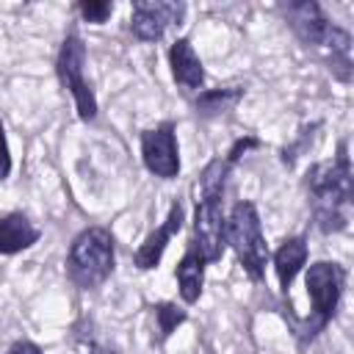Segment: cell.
Wrapping results in <instances>:
<instances>
[{"instance_id":"obj_1","label":"cell","mask_w":354,"mask_h":354,"mask_svg":"<svg viewBox=\"0 0 354 354\" xmlns=\"http://www.w3.org/2000/svg\"><path fill=\"white\" fill-rule=\"evenodd\" d=\"M307 188L318 199V218L324 221V227L326 230L343 227V216L337 213V207L351 199V169H348L346 144H340L335 160L315 163L307 171Z\"/></svg>"},{"instance_id":"obj_2","label":"cell","mask_w":354,"mask_h":354,"mask_svg":"<svg viewBox=\"0 0 354 354\" xmlns=\"http://www.w3.org/2000/svg\"><path fill=\"white\" fill-rule=\"evenodd\" d=\"M69 277L80 288H94L108 279L113 268V238L102 227L83 230L69 249Z\"/></svg>"},{"instance_id":"obj_3","label":"cell","mask_w":354,"mask_h":354,"mask_svg":"<svg viewBox=\"0 0 354 354\" xmlns=\"http://www.w3.org/2000/svg\"><path fill=\"white\" fill-rule=\"evenodd\" d=\"M227 241L232 243L238 263L243 266V271L252 279H260L266 271V260H268V246L260 230V216L254 210L252 202H238L230 213L227 221Z\"/></svg>"},{"instance_id":"obj_4","label":"cell","mask_w":354,"mask_h":354,"mask_svg":"<svg viewBox=\"0 0 354 354\" xmlns=\"http://www.w3.org/2000/svg\"><path fill=\"white\" fill-rule=\"evenodd\" d=\"M83 64H86V47L80 41L77 33H69L58 50V61H55V69H58V80L64 88L72 91L75 97V105H77V113L80 119L91 122L97 116V100L83 77Z\"/></svg>"},{"instance_id":"obj_5","label":"cell","mask_w":354,"mask_h":354,"mask_svg":"<svg viewBox=\"0 0 354 354\" xmlns=\"http://www.w3.org/2000/svg\"><path fill=\"white\" fill-rule=\"evenodd\" d=\"M343 268L337 263H313L307 268V277H304V285H307V293L313 299V310H315V326H324L335 307H337V299L343 293Z\"/></svg>"},{"instance_id":"obj_6","label":"cell","mask_w":354,"mask_h":354,"mask_svg":"<svg viewBox=\"0 0 354 354\" xmlns=\"http://www.w3.org/2000/svg\"><path fill=\"white\" fill-rule=\"evenodd\" d=\"M227 221L221 216V196H199L196 199V216H194V246L205 257V263H213L224 252L227 238Z\"/></svg>"},{"instance_id":"obj_7","label":"cell","mask_w":354,"mask_h":354,"mask_svg":"<svg viewBox=\"0 0 354 354\" xmlns=\"http://www.w3.org/2000/svg\"><path fill=\"white\" fill-rule=\"evenodd\" d=\"M141 158L152 174H158L163 180L177 177L180 158H177V138H174L171 122H163L141 136Z\"/></svg>"},{"instance_id":"obj_8","label":"cell","mask_w":354,"mask_h":354,"mask_svg":"<svg viewBox=\"0 0 354 354\" xmlns=\"http://www.w3.org/2000/svg\"><path fill=\"white\" fill-rule=\"evenodd\" d=\"M180 17H183V6L180 3H149V0H138V3H133L130 30L141 41H155V39L163 36L166 25L180 22Z\"/></svg>"},{"instance_id":"obj_9","label":"cell","mask_w":354,"mask_h":354,"mask_svg":"<svg viewBox=\"0 0 354 354\" xmlns=\"http://www.w3.org/2000/svg\"><path fill=\"white\" fill-rule=\"evenodd\" d=\"M285 17L290 22V28L296 30V36L307 44V47H324L329 33H332V22L324 17L321 6L313 0H301V3H288L285 6Z\"/></svg>"},{"instance_id":"obj_10","label":"cell","mask_w":354,"mask_h":354,"mask_svg":"<svg viewBox=\"0 0 354 354\" xmlns=\"http://www.w3.org/2000/svg\"><path fill=\"white\" fill-rule=\"evenodd\" d=\"M183 227V205L180 202H174L171 205V210H169V216H166V221H163V227H158L155 232H149L147 235V241L136 249V266L138 268H155L158 263H160V257H163V249H166V243H169V238L177 232Z\"/></svg>"},{"instance_id":"obj_11","label":"cell","mask_w":354,"mask_h":354,"mask_svg":"<svg viewBox=\"0 0 354 354\" xmlns=\"http://www.w3.org/2000/svg\"><path fill=\"white\" fill-rule=\"evenodd\" d=\"M169 64H171V75L180 86L185 88H199L202 80H205V69H202V61L199 55L194 53L191 41L188 39H177L169 50Z\"/></svg>"},{"instance_id":"obj_12","label":"cell","mask_w":354,"mask_h":354,"mask_svg":"<svg viewBox=\"0 0 354 354\" xmlns=\"http://www.w3.org/2000/svg\"><path fill=\"white\" fill-rule=\"evenodd\" d=\"M39 241V230L22 213L0 216V254H17Z\"/></svg>"},{"instance_id":"obj_13","label":"cell","mask_w":354,"mask_h":354,"mask_svg":"<svg viewBox=\"0 0 354 354\" xmlns=\"http://www.w3.org/2000/svg\"><path fill=\"white\" fill-rule=\"evenodd\" d=\"M202 279H205V257L199 254V249L191 243V249L183 254L180 266H177V282H180V296L191 304L199 299L202 293Z\"/></svg>"},{"instance_id":"obj_14","label":"cell","mask_w":354,"mask_h":354,"mask_svg":"<svg viewBox=\"0 0 354 354\" xmlns=\"http://www.w3.org/2000/svg\"><path fill=\"white\" fill-rule=\"evenodd\" d=\"M304 260H307V243H304V238H288V241L277 249V254H274V268H277V277H279L282 290L290 288V282H293V277L299 274V268L304 266Z\"/></svg>"},{"instance_id":"obj_15","label":"cell","mask_w":354,"mask_h":354,"mask_svg":"<svg viewBox=\"0 0 354 354\" xmlns=\"http://www.w3.org/2000/svg\"><path fill=\"white\" fill-rule=\"evenodd\" d=\"M238 100H241V88H213V91H205L196 100V108H199V113L213 116V113L230 111Z\"/></svg>"},{"instance_id":"obj_16","label":"cell","mask_w":354,"mask_h":354,"mask_svg":"<svg viewBox=\"0 0 354 354\" xmlns=\"http://www.w3.org/2000/svg\"><path fill=\"white\" fill-rule=\"evenodd\" d=\"M227 169H230V163H227V160H221V158L210 160V163H207V169H205V171H202V177H199V185H196V188H199V196H221Z\"/></svg>"},{"instance_id":"obj_17","label":"cell","mask_w":354,"mask_h":354,"mask_svg":"<svg viewBox=\"0 0 354 354\" xmlns=\"http://www.w3.org/2000/svg\"><path fill=\"white\" fill-rule=\"evenodd\" d=\"M155 318H158V326H160V337H169L177 329V324L185 321V313L177 310L174 304H158L155 307Z\"/></svg>"},{"instance_id":"obj_18","label":"cell","mask_w":354,"mask_h":354,"mask_svg":"<svg viewBox=\"0 0 354 354\" xmlns=\"http://www.w3.org/2000/svg\"><path fill=\"white\" fill-rule=\"evenodd\" d=\"M77 11L83 14V19H86V22L100 25V22H105V19L111 17L113 6H111V3H105V0H88V3H80V6H77Z\"/></svg>"},{"instance_id":"obj_19","label":"cell","mask_w":354,"mask_h":354,"mask_svg":"<svg viewBox=\"0 0 354 354\" xmlns=\"http://www.w3.org/2000/svg\"><path fill=\"white\" fill-rule=\"evenodd\" d=\"M11 171V155H8V141H6V130L0 122V180H6Z\"/></svg>"},{"instance_id":"obj_20","label":"cell","mask_w":354,"mask_h":354,"mask_svg":"<svg viewBox=\"0 0 354 354\" xmlns=\"http://www.w3.org/2000/svg\"><path fill=\"white\" fill-rule=\"evenodd\" d=\"M8 354H41V351H39V346H33V343H28V340H19V343H14V346L8 348Z\"/></svg>"},{"instance_id":"obj_21","label":"cell","mask_w":354,"mask_h":354,"mask_svg":"<svg viewBox=\"0 0 354 354\" xmlns=\"http://www.w3.org/2000/svg\"><path fill=\"white\" fill-rule=\"evenodd\" d=\"M88 354H113V351H108V348H100V346H91V348H88Z\"/></svg>"}]
</instances>
